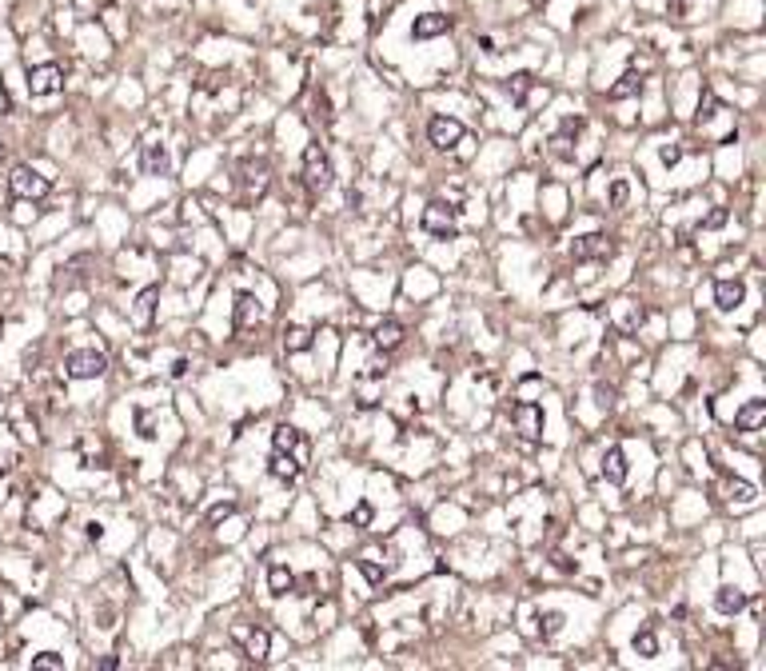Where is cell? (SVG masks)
Here are the masks:
<instances>
[{"label": "cell", "instance_id": "obj_34", "mask_svg": "<svg viewBox=\"0 0 766 671\" xmlns=\"http://www.w3.org/2000/svg\"><path fill=\"white\" fill-rule=\"evenodd\" d=\"M682 156V148H663V164H675Z\"/></svg>", "mask_w": 766, "mask_h": 671}, {"label": "cell", "instance_id": "obj_10", "mask_svg": "<svg viewBox=\"0 0 766 671\" xmlns=\"http://www.w3.org/2000/svg\"><path fill=\"white\" fill-rule=\"evenodd\" d=\"M615 252V244L603 236V232H591V236H579L575 244H571V256L575 260H606Z\"/></svg>", "mask_w": 766, "mask_h": 671}, {"label": "cell", "instance_id": "obj_2", "mask_svg": "<svg viewBox=\"0 0 766 671\" xmlns=\"http://www.w3.org/2000/svg\"><path fill=\"white\" fill-rule=\"evenodd\" d=\"M104 368H108V356L96 348H80L64 360V376L68 380H96V376H104Z\"/></svg>", "mask_w": 766, "mask_h": 671}, {"label": "cell", "instance_id": "obj_31", "mask_svg": "<svg viewBox=\"0 0 766 671\" xmlns=\"http://www.w3.org/2000/svg\"><path fill=\"white\" fill-rule=\"evenodd\" d=\"M627 196H630L627 180H615V184H611V208H623V204H627Z\"/></svg>", "mask_w": 766, "mask_h": 671}, {"label": "cell", "instance_id": "obj_33", "mask_svg": "<svg viewBox=\"0 0 766 671\" xmlns=\"http://www.w3.org/2000/svg\"><path fill=\"white\" fill-rule=\"evenodd\" d=\"M351 523H359V528H368V523H371V508H368V504H359V508L351 511Z\"/></svg>", "mask_w": 766, "mask_h": 671}, {"label": "cell", "instance_id": "obj_6", "mask_svg": "<svg viewBox=\"0 0 766 671\" xmlns=\"http://www.w3.org/2000/svg\"><path fill=\"white\" fill-rule=\"evenodd\" d=\"M511 416H515V428H519V435L527 440V444H535V440L543 435V408H539V404H531V400H519Z\"/></svg>", "mask_w": 766, "mask_h": 671}, {"label": "cell", "instance_id": "obj_23", "mask_svg": "<svg viewBox=\"0 0 766 671\" xmlns=\"http://www.w3.org/2000/svg\"><path fill=\"white\" fill-rule=\"evenodd\" d=\"M284 348L287 352H308L311 348V332H308V328H299V324H296V328H287V332H284Z\"/></svg>", "mask_w": 766, "mask_h": 671}, {"label": "cell", "instance_id": "obj_12", "mask_svg": "<svg viewBox=\"0 0 766 671\" xmlns=\"http://www.w3.org/2000/svg\"><path fill=\"white\" fill-rule=\"evenodd\" d=\"M742 296H746L742 280H718V284H715V304L722 312H734L742 304Z\"/></svg>", "mask_w": 766, "mask_h": 671}, {"label": "cell", "instance_id": "obj_35", "mask_svg": "<svg viewBox=\"0 0 766 671\" xmlns=\"http://www.w3.org/2000/svg\"><path fill=\"white\" fill-rule=\"evenodd\" d=\"M223 516H232V504H220V508H212V520H223Z\"/></svg>", "mask_w": 766, "mask_h": 671}, {"label": "cell", "instance_id": "obj_15", "mask_svg": "<svg viewBox=\"0 0 766 671\" xmlns=\"http://www.w3.org/2000/svg\"><path fill=\"white\" fill-rule=\"evenodd\" d=\"M379 388H383L379 376H363V372H359V380H356V400H359V408H375V404H379Z\"/></svg>", "mask_w": 766, "mask_h": 671}, {"label": "cell", "instance_id": "obj_9", "mask_svg": "<svg viewBox=\"0 0 766 671\" xmlns=\"http://www.w3.org/2000/svg\"><path fill=\"white\" fill-rule=\"evenodd\" d=\"M423 228L431 232V236H439V240H451L455 236V208H447V204H427L423 208Z\"/></svg>", "mask_w": 766, "mask_h": 671}, {"label": "cell", "instance_id": "obj_5", "mask_svg": "<svg viewBox=\"0 0 766 671\" xmlns=\"http://www.w3.org/2000/svg\"><path fill=\"white\" fill-rule=\"evenodd\" d=\"M64 88V68L60 64H37L28 72V92L32 96H56Z\"/></svg>", "mask_w": 766, "mask_h": 671}, {"label": "cell", "instance_id": "obj_4", "mask_svg": "<svg viewBox=\"0 0 766 671\" xmlns=\"http://www.w3.org/2000/svg\"><path fill=\"white\" fill-rule=\"evenodd\" d=\"M232 639L240 647H244V656L247 659H268V647H272V639H268V632L264 627H252V623H232Z\"/></svg>", "mask_w": 766, "mask_h": 671}, {"label": "cell", "instance_id": "obj_22", "mask_svg": "<svg viewBox=\"0 0 766 671\" xmlns=\"http://www.w3.org/2000/svg\"><path fill=\"white\" fill-rule=\"evenodd\" d=\"M635 92H643V76H639V72H627L615 88H611V100H627V96H635Z\"/></svg>", "mask_w": 766, "mask_h": 671}, {"label": "cell", "instance_id": "obj_16", "mask_svg": "<svg viewBox=\"0 0 766 671\" xmlns=\"http://www.w3.org/2000/svg\"><path fill=\"white\" fill-rule=\"evenodd\" d=\"M268 472H272L275 480H284V484H292V480H296V475L304 472V468H299V464L292 460L287 452H275L272 460H268Z\"/></svg>", "mask_w": 766, "mask_h": 671}, {"label": "cell", "instance_id": "obj_1", "mask_svg": "<svg viewBox=\"0 0 766 671\" xmlns=\"http://www.w3.org/2000/svg\"><path fill=\"white\" fill-rule=\"evenodd\" d=\"M304 184L311 192H327L332 188V160H327V152L320 144H308L304 148Z\"/></svg>", "mask_w": 766, "mask_h": 671}, {"label": "cell", "instance_id": "obj_3", "mask_svg": "<svg viewBox=\"0 0 766 671\" xmlns=\"http://www.w3.org/2000/svg\"><path fill=\"white\" fill-rule=\"evenodd\" d=\"M8 188H13L20 200H40V196H48V176H40L37 168L20 164V168H13V176H8Z\"/></svg>", "mask_w": 766, "mask_h": 671}, {"label": "cell", "instance_id": "obj_20", "mask_svg": "<svg viewBox=\"0 0 766 671\" xmlns=\"http://www.w3.org/2000/svg\"><path fill=\"white\" fill-rule=\"evenodd\" d=\"M268 587H272V596H287V592L296 587V575L287 572L284 563H272V572H268Z\"/></svg>", "mask_w": 766, "mask_h": 671}, {"label": "cell", "instance_id": "obj_17", "mask_svg": "<svg viewBox=\"0 0 766 671\" xmlns=\"http://www.w3.org/2000/svg\"><path fill=\"white\" fill-rule=\"evenodd\" d=\"M144 172L148 176L168 172V148H164V144H144Z\"/></svg>", "mask_w": 766, "mask_h": 671}, {"label": "cell", "instance_id": "obj_26", "mask_svg": "<svg viewBox=\"0 0 766 671\" xmlns=\"http://www.w3.org/2000/svg\"><path fill=\"white\" fill-rule=\"evenodd\" d=\"M264 188H268V168L264 164L247 168V196H264Z\"/></svg>", "mask_w": 766, "mask_h": 671}, {"label": "cell", "instance_id": "obj_19", "mask_svg": "<svg viewBox=\"0 0 766 671\" xmlns=\"http://www.w3.org/2000/svg\"><path fill=\"white\" fill-rule=\"evenodd\" d=\"M447 28H451V20H447V16L427 13V16H420V20H415V37L427 40V37H439V32H447Z\"/></svg>", "mask_w": 766, "mask_h": 671}, {"label": "cell", "instance_id": "obj_29", "mask_svg": "<svg viewBox=\"0 0 766 671\" xmlns=\"http://www.w3.org/2000/svg\"><path fill=\"white\" fill-rule=\"evenodd\" d=\"M32 667H40V671H64V659L56 656V651H40V656H32Z\"/></svg>", "mask_w": 766, "mask_h": 671}, {"label": "cell", "instance_id": "obj_21", "mask_svg": "<svg viewBox=\"0 0 766 671\" xmlns=\"http://www.w3.org/2000/svg\"><path fill=\"white\" fill-rule=\"evenodd\" d=\"M722 496L730 499V504H751L758 492H754V484H746V480H727L722 484Z\"/></svg>", "mask_w": 766, "mask_h": 671}, {"label": "cell", "instance_id": "obj_25", "mask_svg": "<svg viewBox=\"0 0 766 671\" xmlns=\"http://www.w3.org/2000/svg\"><path fill=\"white\" fill-rule=\"evenodd\" d=\"M156 288H148V292H140V300H136V308H132V320L136 324H148L152 320V304H156Z\"/></svg>", "mask_w": 766, "mask_h": 671}, {"label": "cell", "instance_id": "obj_11", "mask_svg": "<svg viewBox=\"0 0 766 671\" xmlns=\"http://www.w3.org/2000/svg\"><path fill=\"white\" fill-rule=\"evenodd\" d=\"M762 423H766V400H751V404H742L734 411V428L739 432H758Z\"/></svg>", "mask_w": 766, "mask_h": 671}, {"label": "cell", "instance_id": "obj_14", "mask_svg": "<svg viewBox=\"0 0 766 671\" xmlns=\"http://www.w3.org/2000/svg\"><path fill=\"white\" fill-rule=\"evenodd\" d=\"M399 340H403V328H399L396 320H383V324H375V332H371V344L379 352H391V348H399Z\"/></svg>", "mask_w": 766, "mask_h": 671}, {"label": "cell", "instance_id": "obj_8", "mask_svg": "<svg viewBox=\"0 0 766 671\" xmlns=\"http://www.w3.org/2000/svg\"><path fill=\"white\" fill-rule=\"evenodd\" d=\"M427 136H431V144L435 148H443V152H451V148H459L463 144V124L459 120H451V116H435L431 124H427Z\"/></svg>", "mask_w": 766, "mask_h": 671}, {"label": "cell", "instance_id": "obj_28", "mask_svg": "<svg viewBox=\"0 0 766 671\" xmlns=\"http://www.w3.org/2000/svg\"><path fill=\"white\" fill-rule=\"evenodd\" d=\"M252 308H256V300L247 296V292H240V296H235V328H244V324L252 320Z\"/></svg>", "mask_w": 766, "mask_h": 671}, {"label": "cell", "instance_id": "obj_13", "mask_svg": "<svg viewBox=\"0 0 766 671\" xmlns=\"http://www.w3.org/2000/svg\"><path fill=\"white\" fill-rule=\"evenodd\" d=\"M603 480H606V484H623V480H627V452H623V447H606Z\"/></svg>", "mask_w": 766, "mask_h": 671}, {"label": "cell", "instance_id": "obj_32", "mask_svg": "<svg viewBox=\"0 0 766 671\" xmlns=\"http://www.w3.org/2000/svg\"><path fill=\"white\" fill-rule=\"evenodd\" d=\"M722 224H727V208H715V212H710V216L703 220V228H722Z\"/></svg>", "mask_w": 766, "mask_h": 671}, {"label": "cell", "instance_id": "obj_18", "mask_svg": "<svg viewBox=\"0 0 766 671\" xmlns=\"http://www.w3.org/2000/svg\"><path fill=\"white\" fill-rule=\"evenodd\" d=\"M715 608L722 611V615H739L742 608H746V596H742L739 587H722L715 596Z\"/></svg>", "mask_w": 766, "mask_h": 671}, {"label": "cell", "instance_id": "obj_24", "mask_svg": "<svg viewBox=\"0 0 766 671\" xmlns=\"http://www.w3.org/2000/svg\"><path fill=\"white\" fill-rule=\"evenodd\" d=\"M359 568H363V575H368L371 584H383V575H387V568L379 563V551H363Z\"/></svg>", "mask_w": 766, "mask_h": 671}, {"label": "cell", "instance_id": "obj_36", "mask_svg": "<svg viewBox=\"0 0 766 671\" xmlns=\"http://www.w3.org/2000/svg\"><path fill=\"white\" fill-rule=\"evenodd\" d=\"M96 667H100V671H116V667H120V659H100Z\"/></svg>", "mask_w": 766, "mask_h": 671}, {"label": "cell", "instance_id": "obj_30", "mask_svg": "<svg viewBox=\"0 0 766 671\" xmlns=\"http://www.w3.org/2000/svg\"><path fill=\"white\" fill-rule=\"evenodd\" d=\"M635 651H639V656H655V651H658L655 632H639V635H635Z\"/></svg>", "mask_w": 766, "mask_h": 671}, {"label": "cell", "instance_id": "obj_27", "mask_svg": "<svg viewBox=\"0 0 766 671\" xmlns=\"http://www.w3.org/2000/svg\"><path fill=\"white\" fill-rule=\"evenodd\" d=\"M559 632H563V611H547L543 620H539V635L543 639H555Z\"/></svg>", "mask_w": 766, "mask_h": 671}, {"label": "cell", "instance_id": "obj_7", "mask_svg": "<svg viewBox=\"0 0 766 671\" xmlns=\"http://www.w3.org/2000/svg\"><path fill=\"white\" fill-rule=\"evenodd\" d=\"M272 444H275V452H287V456H292V460H296L299 468H308V460H311V444L296 432V428H287V423H284V428H275Z\"/></svg>", "mask_w": 766, "mask_h": 671}]
</instances>
